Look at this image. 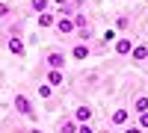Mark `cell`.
Here are the masks:
<instances>
[{
	"label": "cell",
	"mask_w": 148,
	"mask_h": 133,
	"mask_svg": "<svg viewBox=\"0 0 148 133\" xmlns=\"http://www.w3.org/2000/svg\"><path fill=\"white\" fill-rule=\"evenodd\" d=\"M127 118H130V110H127V106H116V110L110 113V124H113V127H125Z\"/></svg>",
	"instance_id": "1"
},
{
	"label": "cell",
	"mask_w": 148,
	"mask_h": 133,
	"mask_svg": "<svg viewBox=\"0 0 148 133\" xmlns=\"http://www.w3.org/2000/svg\"><path fill=\"white\" fill-rule=\"evenodd\" d=\"M45 62H47L51 71H62V68H65V53H62V50H51V53L45 56Z\"/></svg>",
	"instance_id": "2"
},
{
	"label": "cell",
	"mask_w": 148,
	"mask_h": 133,
	"mask_svg": "<svg viewBox=\"0 0 148 133\" xmlns=\"http://www.w3.org/2000/svg\"><path fill=\"white\" fill-rule=\"evenodd\" d=\"M113 50H116L119 56H130V50H133V42L127 39V35H116V44H113Z\"/></svg>",
	"instance_id": "3"
},
{
	"label": "cell",
	"mask_w": 148,
	"mask_h": 133,
	"mask_svg": "<svg viewBox=\"0 0 148 133\" xmlns=\"http://www.w3.org/2000/svg\"><path fill=\"white\" fill-rule=\"evenodd\" d=\"M53 27H56V33H59V35H74V21H71L68 15H59Z\"/></svg>",
	"instance_id": "4"
},
{
	"label": "cell",
	"mask_w": 148,
	"mask_h": 133,
	"mask_svg": "<svg viewBox=\"0 0 148 133\" xmlns=\"http://www.w3.org/2000/svg\"><path fill=\"white\" fill-rule=\"evenodd\" d=\"M15 106H18V113H21V115H27V118L36 115V113H33V106H30V98H27V95H21V92L15 95Z\"/></svg>",
	"instance_id": "5"
},
{
	"label": "cell",
	"mask_w": 148,
	"mask_h": 133,
	"mask_svg": "<svg viewBox=\"0 0 148 133\" xmlns=\"http://www.w3.org/2000/svg\"><path fill=\"white\" fill-rule=\"evenodd\" d=\"M92 118V106H77V110H74V121L77 124H86Z\"/></svg>",
	"instance_id": "6"
},
{
	"label": "cell",
	"mask_w": 148,
	"mask_h": 133,
	"mask_svg": "<svg viewBox=\"0 0 148 133\" xmlns=\"http://www.w3.org/2000/svg\"><path fill=\"white\" fill-rule=\"evenodd\" d=\"M130 59H136V62H145V59H148V44H133Z\"/></svg>",
	"instance_id": "7"
},
{
	"label": "cell",
	"mask_w": 148,
	"mask_h": 133,
	"mask_svg": "<svg viewBox=\"0 0 148 133\" xmlns=\"http://www.w3.org/2000/svg\"><path fill=\"white\" fill-rule=\"evenodd\" d=\"M133 110H136V115L148 113V95H136V98H133Z\"/></svg>",
	"instance_id": "8"
},
{
	"label": "cell",
	"mask_w": 148,
	"mask_h": 133,
	"mask_svg": "<svg viewBox=\"0 0 148 133\" xmlns=\"http://www.w3.org/2000/svg\"><path fill=\"white\" fill-rule=\"evenodd\" d=\"M62 83H65V74H62V71H47V86H62Z\"/></svg>",
	"instance_id": "9"
},
{
	"label": "cell",
	"mask_w": 148,
	"mask_h": 133,
	"mask_svg": "<svg viewBox=\"0 0 148 133\" xmlns=\"http://www.w3.org/2000/svg\"><path fill=\"white\" fill-rule=\"evenodd\" d=\"M71 21H74V30H83V27H89V18H86L83 12H74V15H71Z\"/></svg>",
	"instance_id": "10"
},
{
	"label": "cell",
	"mask_w": 148,
	"mask_h": 133,
	"mask_svg": "<svg viewBox=\"0 0 148 133\" xmlns=\"http://www.w3.org/2000/svg\"><path fill=\"white\" fill-rule=\"evenodd\" d=\"M71 56H74V59H89V47H86V44H74Z\"/></svg>",
	"instance_id": "11"
},
{
	"label": "cell",
	"mask_w": 148,
	"mask_h": 133,
	"mask_svg": "<svg viewBox=\"0 0 148 133\" xmlns=\"http://www.w3.org/2000/svg\"><path fill=\"white\" fill-rule=\"evenodd\" d=\"M9 50L15 53V56H24V42L21 39H9Z\"/></svg>",
	"instance_id": "12"
},
{
	"label": "cell",
	"mask_w": 148,
	"mask_h": 133,
	"mask_svg": "<svg viewBox=\"0 0 148 133\" xmlns=\"http://www.w3.org/2000/svg\"><path fill=\"white\" fill-rule=\"evenodd\" d=\"M53 24H56V18L51 15V12H42L39 15V27H53Z\"/></svg>",
	"instance_id": "13"
},
{
	"label": "cell",
	"mask_w": 148,
	"mask_h": 133,
	"mask_svg": "<svg viewBox=\"0 0 148 133\" xmlns=\"http://www.w3.org/2000/svg\"><path fill=\"white\" fill-rule=\"evenodd\" d=\"M59 133H77V121H71V118H65V121L59 124Z\"/></svg>",
	"instance_id": "14"
},
{
	"label": "cell",
	"mask_w": 148,
	"mask_h": 133,
	"mask_svg": "<svg viewBox=\"0 0 148 133\" xmlns=\"http://www.w3.org/2000/svg\"><path fill=\"white\" fill-rule=\"evenodd\" d=\"M47 3H51V0H30V6H33V12H47Z\"/></svg>",
	"instance_id": "15"
},
{
	"label": "cell",
	"mask_w": 148,
	"mask_h": 133,
	"mask_svg": "<svg viewBox=\"0 0 148 133\" xmlns=\"http://www.w3.org/2000/svg\"><path fill=\"white\" fill-rule=\"evenodd\" d=\"M74 35H77V39H80V44H83V42H89V39H92V27H83V30H74Z\"/></svg>",
	"instance_id": "16"
},
{
	"label": "cell",
	"mask_w": 148,
	"mask_h": 133,
	"mask_svg": "<svg viewBox=\"0 0 148 133\" xmlns=\"http://www.w3.org/2000/svg\"><path fill=\"white\" fill-rule=\"evenodd\" d=\"M136 127H139V130H148V113H142V115L136 118Z\"/></svg>",
	"instance_id": "17"
},
{
	"label": "cell",
	"mask_w": 148,
	"mask_h": 133,
	"mask_svg": "<svg viewBox=\"0 0 148 133\" xmlns=\"http://www.w3.org/2000/svg\"><path fill=\"white\" fill-rule=\"evenodd\" d=\"M39 95L42 98H51V86H47V83H39Z\"/></svg>",
	"instance_id": "18"
},
{
	"label": "cell",
	"mask_w": 148,
	"mask_h": 133,
	"mask_svg": "<svg viewBox=\"0 0 148 133\" xmlns=\"http://www.w3.org/2000/svg\"><path fill=\"white\" fill-rule=\"evenodd\" d=\"M77 133H95V127L86 121V124H77Z\"/></svg>",
	"instance_id": "19"
},
{
	"label": "cell",
	"mask_w": 148,
	"mask_h": 133,
	"mask_svg": "<svg viewBox=\"0 0 148 133\" xmlns=\"http://www.w3.org/2000/svg\"><path fill=\"white\" fill-rule=\"evenodd\" d=\"M116 35H119L116 30H107V33H104V42H113V39H116Z\"/></svg>",
	"instance_id": "20"
},
{
	"label": "cell",
	"mask_w": 148,
	"mask_h": 133,
	"mask_svg": "<svg viewBox=\"0 0 148 133\" xmlns=\"http://www.w3.org/2000/svg\"><path fill=\"white\" fill-rule=\"evenodd\" d=\"M9 12H12V9H9L6 3H0V18H9Z\"/></svg>",
	"instance_id": "21"
},
{
	"label": "cell",
	"mask_w": 148,
	"mask_h": 133,
	"mask_svg": "<svg viewBox=\"0 0 148 133\" xmlns=\"http://www.w3.org/2000/svg\"><path fill=\"white\" fill-rule=\"evenodd\" d=\"M121 133H145V130H139L136 124H133V127H125V130H121Z\"/></svg>",
	"instance_id": "22"
},
{
	"label": "cell",
	"mask_w": 148,
	"mask_h": 133,
	"mask_svg": "<svg viewBox=\"0 0 148 133\" xmlns=\"http://www.w3.org/2000/svg\"><path fill=\"white\" fill-rule=\"evenodd\" d=\"M56 3H59V9H62V6H68V0H56Z\"/></svg>",
	"instance_id": "23"
},
{
	"label": "cell",
	"mask_w": 148,
	"mask_h": 133,
	"mask_svg": "<svg viewBox=\"0 0 148 133\" xmlns=\"http://www.w3.org/2000/svg\"><path fill=\"white\" fill-rule=\"evenodd\" d=\"M30 133H42V130H30Z\"/></svg>",
	"instance_id": "24"
},
{
	"label": "cell",
	"mask_w": 148,
	"mask_h": 133,
	"mask_svg": "<svg viewBox=\"0 0 148 133\" xmlns=\"http://www.w3.org/2000/svg\"><path fill=\"white\" fill-rule=\"evenodd\" d=\"M101 133H113V130H101Z\"/></svg>",
	"instance_id": "25"
}]
</instances>
